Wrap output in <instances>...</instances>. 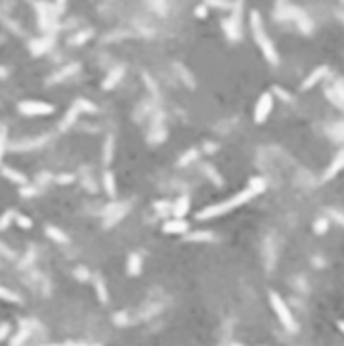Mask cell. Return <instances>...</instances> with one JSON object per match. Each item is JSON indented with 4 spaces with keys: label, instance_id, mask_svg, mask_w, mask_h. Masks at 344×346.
I'll list each match as a JSON object with an SVG mask.
<instances>
[{
    "label": "cell",
    "instance_id": "obj_16",
    "mask_svg": "<svg viewBox=\"0 0 344 346\" xmlns=\"http://www.w3.org/2000/svg\"><path fill=\"white\" fill-rule=\"evenodd\" d=\"M0 300H2V302H8V304H18V302H20V296H18L16 292L4 288V286H0Z\"/></svg>",
    "mask_w": 344,
    "mask_h": 346
},
{
    "label": "cell",
    "instance_id": "obj_32",
    "mask_svg": "<svg viewBox=\"0 0 344 346\" xmlns=\"http://www.w3.org/2000/svg\"><path fill=\"white\" fill-rule=\"evenodd\" d=\"M67 346H85V344H79V342H67Z\"/></svg>",
    "mask_w": 344,
    "mask_h": 346
},
{
    "label": "cell",
    "instance_id": "obj_24",
    "mask_svg": "<svg viewBox=\"0 0 344 346\" xmlns=\"http://www.w3.org/2000/svg\"><path fill=\"white\" fill-rule=\"evenodd\" d=\"M4 148H6V130H0V164H2Z\"/></svg>",
    "mask_w": 344,
    "mask_h": 346
},
{
    "label": "cell",
    "instance_id": "obj_9",
    "mask_svg": "<svg viewBox=\"0 0 344 346\" xmlns=\"http://www.w3.org/2000/svg\"><path fill=\"white\" fill-rule=\"evenodd\" d=\"M2 174H4L10 182H14V184H18V186H27V184H29V178L23 174V172H18V170H14V168H10V166H2Z\"/></svg>",
    "mask_w": 344,
    "mask_h": 346
},
{
    "label": "cell",
    "instance_id": "obj_2",
    "mask_svg": "<svg viewBox=\"0 0 344 346\" xmlns=\"http://www.w3.org/2000/svg\"><path fill=\"white\" fill-rule=\"evenodd\" d=\"M251 33H253L255 43L259 45L263 57H265L271 65H277V61H279L277 51H275V47H273V43H271V41L267 39V35H265V29H263V23H261L259 12H255V10L251 12Z\"/></svg>",
    "mask_w": 344,
    "mask_h": 346
},
{
    "label": "cell",
    "instance_id": "obj_21",
    "mask_svg": "<svg viewBox=\"0 0 344 346\" xmlns=\"http://www.w3.org/2000/svg\"><path fill=\"white\" fill-rule=\"evenodd\" d=\"M326 229H328V221H326L324 217H320V219L316 221V225H314V231H316L318 235H324Z\"/></svg>",
    "mask_w": 344,
    "mask_h": 346
},
{
    "label": "cell",
    "instance_id": "obj_22",
    "mask_svg": "<svg viewBox=\"0 0 344 346\" xmlns=\"http://www.w3.org/2000/svg\"><path fill=\"white\" fill-rule=\"evenodd\" d=\"M112 146H114V144H112V138H107V140H105V148H103V152H105V154H103V160H105V164L112 162Z\"/></svg>",
    "mask_w": 344,
    "mask_h": 346
},
{
    "label": "cell",
    "instance_id": "obj_15",
    "mask_svg": "<svg viewBox=\"0 0 344 346\" xmlns=\"http://www.w3.org/2000/svg\"><path fill=\"white\" fill-rule=\"evenodd\" d=\"M326 71H328V67H320V69H316V71H314V73H312V75H310V77L304 81V85H302V87H304V89H310L312 85H316V83H318L322 77L326 75Z\"/></svg>",
    "mask_w": 344,
    "mask_h": 346
},
{
    "label": "cell",
    "instance_id": "obj_12",
    "mask_svg": "<svg viewBox=\"0 0 344 346\" xmlns=\"http://www.w3.org/2000/svg\"><path fill=\"white\" fill-rule=\"evenodd\" d=\"M45 233H47V237H49V239H51V241H55V243H67V241H69L67 233H63L59 227L47 225V227H45Z\"/></svg>",
    "mask_w": 344,
    "mask_h": 346
},
{
    "label": "cell",
    "instance_id": "obj_30",
    "mask_svg": "<svg viewBox=\"0 0 344 346\" xmlns=\"http://www.w3.org/2000/svg\"><path fill=\"white\" fill-rule=\"evenodd\" d=\"M63 6H65V0H57V10H59V12L63 10Z\"/></svg>",
    "mask_w": 344,
    "mask_h": 346
},
{
    "label": "cell",
    "instance_id": "obj_20",
    "mask_svg": "<svg viewBox=\"0 0 344 346\" xmlns=\"http://www.w3.org/2000/svg\"><path fill=\"white\" fill-rule=\"evenodd\" d=\"M249 188H253L257 194H259V192L265 190V180L263 178H251L249 180Z\"/></svg>",
    "mask_w": 344,
    "mask_h": 346
},
{
    "label": "cell",
    "instance_id": "obj_25",
    "mask_svg": "<svg viewBox=\"0 0 344 346\" xmlns=\"http://www.w3.org/2000/svg\"><path fill=\"white\" fill-rule=\"evenodd\" d=\"M10 324H6V322H2V324H0V342H2V340H6L8 336H10Z\"/></svg>",
    "mask_w": 344,
    "mask_h": 346
},
{
    "label": "cell",
    "instance_id": "obj_23",
    "mask_svg": "<svg viewBox=\"0 0 344 346\" xmlns=\"http://www.w3.org/2000/svg\"><path fill=\"white\" fill-rule=\"evenodd\" d=\"M75 277L79 279V282H89V279H91L89 271L85 269V267H77V269H75Z\"/></svg>",
    "mask_w": 344,
    "mask_h": 346
},
{
    "label": "cell",
    "instance_id": "obj_6",
    "mask_svg": "<svg viewBox=\"0 0 344 346\" xmlns=\"http://www.w3.org/2000/svg\"><path fill=\"white\" fill-rule=\"evenodd\" d=\"M190 229L186 219H170L166 223H162V233L166 235H186Z\"/></svg>",
    "mask_w": 344,
    "mask_h": 346
},
{
    "label": "cell",
    "instance_id": "obj_29",
    "mask_svg": "<svg viewBox=\"0 0 344 346\" xmlns=\"http://www.w3.org/2000/svg\"><path fill=\"white\" fill-rule=\"evenodd\" d=\"M71 180H73V176H69V174H67V176H65V174H63V176H59V182H61V184H65V182H71Z\"/></svg>",
    "mask_w": 344,
    "mask_h": 346
},
{
    "label": "cell",
    "instance_id": "obj_26",
    "mask_svg": "<svg viewBox=\"0 0 344 346\" xmlns=\"http://www.w3.org/2000/svg\"><path fill=\"white\" fill-rule=\"evenodd\" d=\"M120 75H122V69H120L118 73H112L110 77H107V79H110V81H103V89H110V87H112L114 83H118V77H120Z\"/></svg>",
    "mask_w": 344,
    "mask_h": 346
},
{
    "label": "cell",
    "instance_id": "obj_18",
    "mask_svg": "<svg viewBox=\"0 0 344 346\" xmlns=\"http://www.w3.org/2000/svg\"><path fill=\"white\" fill-rule=\"evenodd\" d=\"M14 223L20 227V229H25V231H29V229H33V219L31 217H27V215L25 213H16L14 215Z\"/></svg>",
    "mask_w": 344,
    "mask_h": 346
},
{
    "label": "cell",
    "instance_id": "obj_31",
    "mask_svg": "<svg viewBox=\"0 0 344 346\" xmlns=\"http://www.w3.org/2000/svg\"><path fill=\"white\" fill-rule=\"evenodd\" d=\"M338 330L344 334V320H340V322H338Z\"/></svg>",
    "mask_w": 344,
    "mask_h": 346
},
{
    "label": "cell",
    "instance_id": "obj_27",
    "mask_svg": "<svg viewBox=\"0 0 344 346\" xmlns=\"http://www.w3.org/2000/svg\"><path fill=\"white\" fill-rule=\"evenodd\" d=\"M207 4H213V6H223V8H229L231 2H227V0H207Z\"/></svg>",
    "mask_w": 344,
    "mask_h": 346
},
{
    "label": "cell",
    "instance_id": "obj_19",
    "mask_svg": "<svg viewBox=\"0 0 344 346\" xmlns=\"http://www.w3.org/2000/svg\"><path fill=\"white\" fill-rule=\"evenodd\" d=\"M27 336H29V330L27 328H20L18 334H14V338L10 340V346H20V344L27 340Z\"/></svg>",
    "mask_w": 344,
    "mask_h": 346
},
{
    "label": "cell",
    "instance_id": "obj_13",
    "mask_svg": "<svg viewBox=\"0 0 344 346\" xmlns=\"http://www.w3.org/2000/svg\"><path fill=\"white\" fill-rule=\"evenodd\" d=\"M344 168V152H340L334 160H332V164L328 166V170H326V174H324V178H332L334 174H338V172Z\"/></svg>",
    "mask_w": 344,
    "mask_h": 346
},
{
    "label": "cell",
    "instance_id": "obj_5",
    "mask_svg": "<svg viewBox=\"0 0 344 346\" xmlns=\"http://www.w3.org/2000/svg\"><path fill=\"white\" fill-rule=\"evenodd\" d=\"M271 110H273V95H271V91H263L259 95V99H257L255 107H253V122L263 124L269 118Z\"/></svg>",
    "mask_w": 344,
    "mask_h": 346
},
{
    "label": "cell",
    "instance_id": "obj_33",
    "mask_svg": "<svg viewBox=\"0 0 344 346\" xmlns=\"http://www.w3.org/2000/svg\"><path fill=\"white\" fill-rule=\"evenodd\" d=\"M93 346H101V344H93Z\"/></svg>",
    "mask_w": 344,
    "mask_h": 346
},
{
    "label": "cell",
    "instance_id": "obj_4",
    "mask_svg": "<svg viewBox=\"0 0 344 346\" xmlns=\"http://www.w3.org/2000/svg\"><path fill=\"white\" fill-rule=\"evenodd\" d=\"M16 110L27 116V118H39V116H51L55 112V105L47 101H35V99H25L16 105Z\"/></svg>",
    "mask_w": 344,
    "mask_h": 346
},
{
    "label": "cell",
    "instance_id": "obj_1",
    "mask_svg": "<svg viewBox=\"0 0 344 346\" xmlns=\"http://www.w3.org/2000/svg\"><path fill=\"white\" fill-rule=\"evenodd\" d=\"M253 197H257V192H255L253 188H249V186H247L245 190H241V192H237V194H233L231 199H225V201H221V203H217V205L203 207V209L197 213V219H199V221H209V219L223 217V215L231 213L233 209H237V207H241V205L249 203Z\"/></svg>",
    "mask_w": 344,
    "mask_h": 346
},
{
    "label": "cell",
    "instance_id": "obj_8",
    "mask_svg": "<svg viewBox=\"0 0 344 346\" xmlns=\"http://www.w3.org/2000/svg\"><path fill=\"white\" fill-rule=\"evenodd\" d=\"M126 271H128V275H132V277H138L142 273V257H140V253L134 251V253L128 255Z\"/></svg>",
    "mask_w": 344,
    "mask_h": 346
},
{
    "label": "cell",
    "instance_id": "obj_11",
    "mask_svg": "<svg viewBox=\"0 0 344 346\" xmlns=\"http://www.w3.org/2000/svg\"><path fill=\"white\" fill-rule=\"evenodd\" d=\"M103 188H105V194H107L110 199L116 197L118 188H116V176H114L112 170H105V172H103Z\"/></svg>",
    "mask_w": 344,
    "mask_h": 346
},
{
    "label": "cell",
    "instance_id": "obj_3",
    "mask_svg": "<svg viewBox=\"0 0 344 346\" xmlns=\"http://www.w3.org/2000/svg\"><path fill=\"white\" fill-rule=\"evenodd\" d=\"M269 304H271V308H273L277 320L282 322V326H284L288 332H296V330H298V322H296L292 310L288 308V304L284 302V298L279 296L277 292H269Z\"/></svg>",
    "mask_w": 344,
    "mask_h": 346
},
{
    "label": "cell",
    "instance_id": "obj_17",
    "mask_svg": "<svg viewBox=\"0 0 344 346\" xmlns=\"http://www.w3.org/2000/svg\"><path fill=\"white\" fill-rule=\"evenodd\" d=\"M14 215H16L14 209H8V211H4L2 215H0V231H2V229H8V227L14 223Z\"/></svg>",
    "mask_w": 344,
    "mask_h": 346
},
{
    "label": "cell",
    "instance_id": "obj_28",
    "mask_svg": "<svg viewBox=\"0 0 344 346\" xmlns=\"http://www.w3.org/2000/svg\"><path fill=\"white\" fill-rule=\"evenodd\" d=\"M195 14H197L199 18H205V16H207V8H205V6H199V8L195 10Z\"/></svg>",
    "mask_w": 344,
    "mask_h": 346
},
{
    "label": "cell",
    "instance_id": "obj_7",
    "mask_svg": "<svg viewBox=\"0 0 344 346\" xmlns=\"http://www.w3.org/2000/svg\"><path fill=\"white\" fill-rule=\"evenodd\" d=\"M190 211V199H188V194H182V197H178L174 203H172V217L174 219H184L186 215Z\"/></svg>",
    "mask_w": 344,
    "mask_h": 346
},
{
    "label": "cell",
    "instance_id": "obj_14",
    "mask_svg": "<svg viewBox=\"0 0 344 346\" xmlns=\"http://www.w3.org/2000/svg\"><path fill=\"white\" fill-rule=\"evenodd\" d=\"M186 237V241H213L215 237H213V233L211 231H195V233H186L184 235Z\"/></svg>",
    "mask_w": 344,
    "mask_h": 346
},
{
    "label": "cell",
    "instance_id": "obj_10",
    "mask_svg": "<svg viewBox=\"0 0 344 346\" xmlns=\"http://www.w3.org/2000/svg\"><path fill=\"white\" fill-rule=\"evenodd\" d=\"M93 279V288H95V294H97V300L101 302V304H107L110 302V292H107V286H105V279L95 275L91 277Z\"/></svg>",
    "mask_w": 344,
    "mask_h": 346
}]
</instances>
